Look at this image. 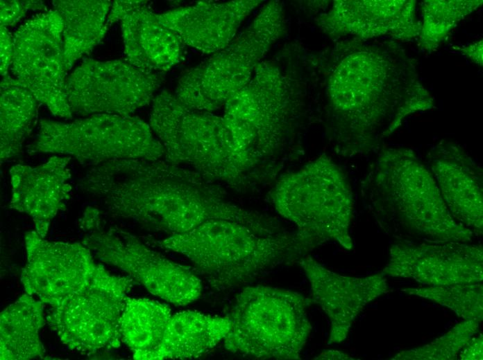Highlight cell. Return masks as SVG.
<instances>
[{"instance_id":"6da1fadb","label":"cell","mask_w":483,"mask_h":360,"mask_svg":"<svg viewBox=\"0 0 483 360\" xmlns=\"http://www.w3.org/2000/svg\"><path fill=\"white\" fill-rule=\"evenodd\" d=\"M345 53L326 85L332 135L341 154L379 150L407 117L434 107L416 60L400 44L377 41Z\"/></svg>"},{"instance_id":"7a4b0ae2","label":"cell","mask_w":483,"mask_h":360,"mask_svg":"<svg viewBox=\"0 0 483 360\" xmlns=\"http://www.w3.org/2000/svg\"><path fill=\"white\" fill-rule=\"evenodd\" d=\"M78 189L99 200L112 215L169 235L214 219L266 227L274 218L229 201L217 183L200 173L159 160L107 161L86 172Z\"/></svg>"},{"instance_id":"3957f363","label":"cell","mask_w":483,"mask_h":360,"mask_svg":"<svg viewBox=\"0 0 483 360\" xmlns=\"http://www.w3.org/2000/svg\"><path fill=\"white\" fill-rule=\"evenodd\" d=\"M150 242L187 258L217 291L246 284L279 266L298 263L321 245L282 224L260 227L226 218Z\"/></svg>"},{"instance_id":"277c9868","label":"cell","mask_w":483,"mask_h":360,"mask_svg":"<svg viewBox=\"0 0 483 360\" xmlns=\"http://www.w3.org/2000/svg\"><path fill=\"white\" fill-rule=\"evenodd\" d=\"M362 191L386 231L429 242H469L473 232L450 213L430 170L406 147L382 148Z\"/></svg>"},{"instance_id":"5b68a950","label":"cell","mask_w":483,"mask_h":360,"mask_svg":"<svg viewBox=\"0 0 483 360\" xmlns=\"http://www.w3.org/2000/svg\"><path fill=\"white\" fill-rule=\"evenodd\" d=\"M149 125L164 147L167 162L238 189L263 179L236 145L222 116L189 109L174 93L164 89L154 97Z\"/></svg>"},{"instance_id":"8992f818","label":"cell","mask_w":483,"mask_h":360,"mask_svg":"<svg viewBox=\"0 0 483 360\" xmlns=\"http://www.w3.org/2000/svg\"><path fill=\"white\" fill-rule=\"evenodd\" d=\"M311 300L292 290L256 285L237 296L225 348L257 359H300L312 330Z\"/></svg>"},{"instance_id":"52a82bcc","label":"cell","mask_w":483,"mask_h":360,"mask_svg":"<svg viewBox=\"0 0 483 360\" xmlns=\"http://www.w3.org/2000/svg\"><path fill=\"white\" fill-rule=\"evenodd\" d=\"M276 211L300 233L321 244L335 241L353 248L350 227L354 199L342 170L322 155L280 177L270 195Z\"/></svg>"},{"instance_id":"ba28073f","label":"cell","mask_w":483,"mask_h":360,"mask_svg":"<svg viewBox=\"0 0 483 360\" xmlns=\"http://www.w3.org/2000/svg\"><path fill=\"white\" fill-rule=\"evenodd\" d=\"M29 154H58L99 165L121 159L159 160L164 149L150 125L137 116L99 114L69 123L40 120L26 146Z\"/></svg>"},{"instance_id":"9c48e42d","label":"cell","mask_w":483,"mask_h":360,"mask_svg":"<svg viewBox=\"0 0 483 360\" xmlns=\"http://www.w3.org/2000/svg\"><path fill=\"white\" fill-rule=\"evenodd\" d=\"M133 280L101 266L85 286L50 306L49 326L71 351L92 353L119 348L120 320Z\"/></svg>"},{"instance_id":"30bf717a","label":"cell","mask_w":483,"mask_h":360,"mask_svg":"<svg viewBox=\"0 0 483 360\" xmlns=\"http://www.w3.org/2000/svg\"><path fill=\"white\" fill-rule=\"evenodd\" d=\"M81 228L87 232L81 242L94 255L128 273L152 294L178 306L200 298L202 283L191 270L151 249L131 233L105 227L100 213Z\"/></svg>"},{"instance_id":"8fae6325","label":"cell","mask_w":483,"mask_h":360,"mask_svg":"<svg viewBox=\"0 0 483 360\" xmlns=\"http://www.w3.org/2000/svg\"><path fill=\"white\" fill-rule=\"evenodd\" d=\"M277 40L266 25L252 21L224 49L187 70L174 92L189 109L212 112L251 80L255 69Z\"/></svg>"},{"instance_id":"7c38bea8","label":"cell","mask_w":483,"mask_h":360,"mask_svg":"<svg viewBox=\"0 0 483 360\" xmlns=\"http://www.w3.org/2000/svg\"><path fill=\"white\" fill-rule=\"evenodd\" d=\"M63 19L56 10L26 21L14 33L10 69L37 102L58 118L72 119L66 93L67 70L63 57Z\"/></svg>"},{"instance_id":"4fadbf2b","label":"cell","mask_w":483,"mask_h":360,"mask_svg":"<svg viewBox=\"0 0 483 360\" xmlns=\"http://www.w3.org/2000/svg\"><path fill=\"white\" fill-rule=\"evenodd\" d=\"M284 97L276 69L260 62L249 82L223 107L221 116L236 145L266 176L262 165L280 141L286 115Z\"/></svg>"},{"instance_id":"5bb4252c","label":"cell","mask_w":483,"mask_h":360,"mask_svg":"<svg viewBox=\"0 0 483 360\" xmlns=\"http://www.w3.org/2000/svg\"><path fill=\"white\" fill-rule=\"evenodd\" d=\"M162 73H147L121 60H84L67 77L66 93L73 114L130 116L149 104Z\"/></svg>"},{"instance_id":"9a60e30c","label":"cell","mask_w":483,"mask_h":360,"mask_svg":"<svg viewBox=\"0 0 483 360\" xmlns=\"http://www.w3.org/2000/svg\"><path fill=\"white\" fill-rule=\"evenodd\" d=\"M24 244L21 282L26 294L50 306L85 286L102 266L82 242H50L33 231L25 233Z\"/></svg>"},{"instance_id":"2e32d148","label":"cell","mask_w":483,"mask_h":360,"mask_svg":"<svg viewBox=\"0 0 483 360\" xmlns=\"http://www.w3.org/2000/svg\"><path fill=\"white\" fill-rule=\"evenodd\" d=\"M382 273L431 286L478 283L483 279L482 246L461 242L400 241L391 246Z\"/></svg>"},{"instance_id":"e0dca14e","label":"cell","mask_w":483,"mask_h":360,"mask_svg":"<svg viewBox=\"0 0 483 360\" xmlns=\"http://www.w3.org/2000/svg\"><path fill=\"white\" fill-rule=\"evenodd\" d=\"M298 264L309 280L311 301L319 305L330 321L328 344L344 341L358 314L387 290L382 273L365 277L340 275L325 268L310 254Z\"/></svg>"},{"instance_id":"ac0fdd59","label":"cell","mask_w":483,"mask_h":360,"mask_svg":"<svg viewBox=\"0 0 483 360\" xmlns=\"http://www.w3.org/2000/svg\"><path fill=\"white\" fill-rule=\"evenodd\" d=\"M416 5L413 0L334 1L317 21L323 31L332 37L409 40L420 33Z\"/></svg>"},{"instance_id":"d6986e66","label":"cell","mask_w":483,"mask_h":360,"mask_svg":"<svg viewBox=\"0 0 483 360\" xmlns=\"http://www.w3.org/2000/svg\"><path fill=\"white\" fill-rule=\"evenodd\" d=\"M427 163L452 217L482 234L483 173L480 165L461 145L445 140L432 147Z\"/></svg>"},{"instance_id":"ffe728a7","label":"cell","mask_w":483,"mask_h":360,"mask_svg":"<svg viewBox=\"0 0 483 360\" xmlns=\"http://www.w3.org/2000/svg\"><path fill=\"white\" fill-rule=\"evenodd\" d=\"M69 156H54L44 163L17 164L9 170L11 199L9 206L29 215L35 231L45 237L52 219L65 208L72 187Z\"/></svg>"},{"instance_id":"44dd1931","label":"cell","mask_w":483,"mask_h":360,"mask_svg":"<svg viewBox=\"0 0 483 360\" xmlns=\"http://www.w3.org/2000/svg\"><path fill=\"white\" fill-rule=\"evenodd\" d=\"M261 2L203 1L158 14V17L184 45L205 54L216 53L232 42L243 21Z\"/></svg>"},{"instance_id":"7402d4cb","label":"cell","mask_w":483,"mask_h":360,"mask_svg":"<svg viewBox=\"0 0 483 360\" xmlns=\"http://www.w3.org/2000/svg\"><path fill=\"white\" fill-rule=\"evenodd\" d=\"M147 4V3H146ZM146 4L121 20L127 62L147 73H162L184 58V44Z\"/></svg>"},{"instance_id":"603a6c76","label":"cell","mask_w":483,"mask_h":360,"mask_svg":"<svg viewBox=\"0 0 483 360\" xmlns=\"http://www.w3.org/2000/svg\"><path fill=\"white\" fill-rule=\"evenodd\" d=\"M230 327L229 316L190 310L171 314L154 360L200 357L223 341Z\"/></svg>"},{"instance_id":"cb8c5ba5","label":"cell","mask_w":483,"mask_h":360,"mask_svg":"<svg viewBox=\"0 0 483 360\" xmlns=\"http://www.w3.org/2000/svg\"><path fill=\"white\" fill-rule=\"evenodd\" d=\"M52 4L64 22V62L67 71L98 45L108 30L112 4L105 0H56Z\"/></svg>"},{"instance_id":"d4e9b609","label":"cell","mask_w":483,"mask_h":360,"mask_svg":"<svg viewBox=\"0 0 483 360\" xmlns=\"http://www.w3.org/2000/svg\"><path fill=\"white\" fill-rule=\"evenodd\" d=\"M26 293L0 314V359L26 360L42 358L45 349L39 331L45 324L44 306Z\"/></svg>"},{"instance_id":"484cf974","label":"cell","mask_w":483,"mask_h":360,"mask_svg":"<svg viewBox=\"0 0 483 360\" xmlns=\"http://www.w3.org/2000/svg\"><path fill=\"white\" fill-rule=\"evenodd\" d=\"M171 310L165 304L144 298L126 296L120 320L122 341L138 360H154Z\"/></svg>"},{"instance_id":"4316f807","label":"cell","mask_w":483,"mask_h":360,"mask_svg":"<svg viewBox=\"0 0 483 360\" xmlns=\"http://www.w3.org/2000/svg\"><path fill=\"white\" fill-rule=\"evenodd\" d=\"M0 159L19 156L37 114V101L16 78L6 75L0 86Z\"/></svg>"},{"instance_id":"83f0119b","label":"cell","mask_w":483,"mask_h":360,"mask_svg":"<svg viewBox=\"0 0 483 360\" xmlns=\"http://www.w3.org/2000/svg\"><path fill=\"white\" fill-rule=\"evenodd\" d=\"M482 0H427L421 4L423 22L419 46L431 52L445 39L456 24L480 6Z\"/></svg>"},{"instance_id":"f1b7e54d","label":"cell","mask_w":483,"mask_h":360,"mask_svg":"<svg viewBox=\"0 0 483 360\" xmlns=\"http://www.w3.org/2000/svg\"><path fill=\"white\" fill-rule=\"evenodd\" d=\"M402 291L407 294L423 297L447 307L464 319H482V285L473 283L432 285L405 288Z\"/></svg>"},{"instance_id":"f546056e","label":"cell","mask_w":483,"mask_h":360,"mask_svg":"<svg viewBox=\"0 0 483 360\" xmlns=\"http://www.w3.org/2000/svg\"><path fill=\"white\" fill-rule=\"evenodd\" d=\"M480 321L465 319L441 337L425 345L402 351L392 359L446 360L455 359L457 352L475 334Z\"/></svg>"},{"instance_id":"4dcf8cb0","label":"cell","mask_w":483,"mask_h":360,"mask_svg":"<svg viewBox=\"0 0 483 360\" xmlns=\"http://www.w3.org/2000/svg\"><path fill=\"white\" fill-rule=\"evenodd\" d=\"M0 26L15 24L28 10L26 1H1Z\"/></svg>"},{"instance_id":"1f68e13d","label":"cell","mask_w":483,"mask_h":360,"mask_svg":"<svg viewBox=\"0 0 483 360\" xmlns=\"http://www.w3.org/2000/svg\"><path fill=\"white\" fill-rule=\"evenodd\" d=\"M0 70L3 77L8 75L14 55L13 37L5 26H0Z\"/></svg>"},{"instance_id":"d6a6232c","label":"cell","mask_w":483,"mask_h":360,"mask_svg":"<svg viewBox=\"0 0 483 360\" xmlns=\"http://www.w3.org/2000/svg\"><path fill=\"white\" fill-rule=\"evenodd\" d=\"M147 3V1H113L107 18V26L117 21H121L125 15L133 9Z\"/></svg>"},{"instance_id":"836d02e7","label":"cell","mask_w":483,"mask_h":360,"mask_svg":"<svg viewBox=\"0 0 483 360\" xmlns=\"http://www.w3.org/2000/svg\"><path fill=\"white\" fill-rule=\"evenodd\" d=\"M461 352V359L464 360H482L483 359V339L482 336L471 338L464 346Z\"/></svg>"},{"instance_id":"e575fe53","label":"cell","mask_w":483,"mask_h":360,"mask_svg":"<svg viewBox=\"0 0 483 360\" xmlns=\"http://www.w3.org/2000/svg\"><path fill=\"white\" fill-rule=\"evenodd\" d=\"M482 39L471 43L459 51L468 58L480 66H482Z\"/></svg>"},{"instance_id":"d590c367","label":"cell","mask_w":483,"mask_h":360,"mask_svg":"<svg viewBox=\"0 0 483 360\" xmlns=\"http://www.w3.org/2000/svg\"><path fill=\"white\" fill-rule=\"evenodd\" d=\"M314 359H352V358L343 352L329 350L322 352Z\"/></svg>"}]
</instances>
